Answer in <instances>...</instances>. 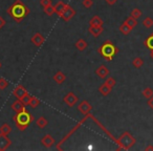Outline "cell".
<instances>
[{"label": "cell", "mask_w": 153, "mask_h": 151, "mask_svg": "<svg viewBox=\"0 0 153 151\" xmlns=\"http://www.w3.org/2000/svg\"><path fill=\"white\" fill-rule=\"evenodd\" d=\"M147 104H148V106L153 110V96L151 97V98L148 99V102H147Z\"/></svg>", "instance_id": "36"}, {"label": "cell", "mask_w": 153, "mask_h": 151, "mask_svg": "<svg viewBox=\"0 0 153 151\" xmlns=\"http://www.w3.org/2000/svg\"><path fill=\"white\" fill-rule=\"evenodd\" d=\"M1 66H2V65H1V63H0V68H1Z\"/></svg>", "instance_id": "41"}, {"label": "cell", "mask_w": 153, "mask_h": 151, "mask_svg": "<svg viewBox=\"0 0 153 151\" xmlns=\"http://www.w3.org/2000/svg\"><path fill=\"white\" fill-rule=\"evenodd\" d=\"M119 30H120V32L122 33L123 35H125V36H127V35H129L130 33L132 32V28H130V26H128L126 23H122L121 24V26L119 28Z\"/></svg>", "instance_id": "23"}, {"label": "cell", "mask_w": 153, "mask_h": 151, "mask_svg": "<svg viewBox=\"0 0 153 151\" xmlns=\"http://www.w3.org/2000/svg\"><path fill=\"white\" fill-rule=\"evenodd\" d=\"M39 104H40V100H39L38 98H36V97L30 96V105H28V106H30L32 108H36L37 106H39Z\"/></svg>", "instance_id": "26"}, {"label": "cell", "mask_w": 153, "mask_h": 151, "mask_svg": "<svg viewBox=\"0 0 153 151\" xmlns=\"http://www.w3.org/2000/svg\"><path fill=\"white\" fill-rule=\"evenodd\" d=\"M43 11H44V13L46 14L47 16H51V15H53V13H55V7H53V4H51V5H48V7H44Z\"/></svg>", "instance_id": "31"}, {"label": "cell", "mask_w": 153, "mask_h": 151, "mask_svg": "<svg viewBox=\"0 0 153 151\" xmlns=\"http://www.w3.org/2000/svg\"><path fill=\"white\" fill-rule=\"evenodd\" d=\"M104 22H103L102 18L100 16L96 15L89 20V26H103Z\"/></svg>", "instance_id": "18"}, {"label": "cell", "mask_w": 153, "mask_h": 151, "mask_svg": "<svg viewBox=\"0 0 153 151\" xmlns=\"http://www.w3.org/2000/svg\"><path fill=\"white\" fill-rule=\"evenodd\" d=\"M124 23H126L128 26H130V28L133 30V28L137 25V20L134 19V18H132L131 16H130V17H127L125 20H124Z\"/></svg>", "instance_id": "22"}, {"label": "cell", "mask_w": 153, "mask_h": 151, "mask_svg": "<svg viewBox=\"0 0 153 151\" xmlns=\"http://www.w3.org/2000/svg\"><path fill=\"white\" fill-rule=\"evenodd\" d=\"M51 3H53V1L51 0H40V4H41V7L44 9V7H48V5H51Z\"/></svg>", "instance_id": "35"}, {"label": "cell", "mask_w": 153, "mask_h": 151, "mask_svg": "<svg viewBox=\"0 0 153 151\" xmlns=\"http://www.w3.org/2000/svg\"><path fill=\"white\" fill-rule=\"evenodd\" d=\"M142 15H143V13H142V11H140V9H133L131 11V13H130V16H131L132 18H134V19H136V20H137L138 18L142 17Z\"/></svg>", "instance_id": "27"}, {"label": "cell", "mask_w": 153, "mask_h": 151, "mask_svg": "<svg viewBox=\"0 0 153 151\" xmlns=\"http://www.w3.org/2000/svg\"><path fill=\"white\" fill-rule=\"evenodd\" d=\"M30 94L27 92V94H26L25 96H24L23 98H22L20 101H21V102L23 103L24 106H28V105H30Z\"/></svg>", "instance_id": "32"}, {"label": "cell", "mask_w": 153, "mask_h": 151, "mask_svg": "<svg viewBox=\"0 0 153 151\" xmlns=\"http://www.w3.org/2000/svg\"><path fill=\"white\" fill-rule=\"evenodd\" d=\"M96 74L101 79H106L109 74V69L105 65H101L96 69Z\"/></svg>", "instance_id": "12"}, {"label": "cell", "mask_w": 153, "mask_h": 151, "mask_svg": "<svg viewBox=\"0 0 153 151\" xmlns=\"http://www.w3.org/2000/svg\"><path fill=\"white\" fill-rule=\"evenodd\" d=\"M119 48L113 44L111 41L107 40L98 48V53L104 58L106 61H111L114 58V56L117 54Z\"/></svg>", "instance_id": "3"}, {"label": "cell", "mask_w": 153, "mask_h": 151, "mask_svg": "<svg viewBox=\"0 0 153 151\" xmlns=\"http://www.w3.org/2000/svg\"><path fill=\"white\" fill-rule=\"evenodd\" d=\"M105 1H106L107 4H109V5H114L115 3H117V0H105Z\"/></svg>", "instance_id": "38"}, {"label": "cell", "mask_w": 153, "mask_h": 151, "mask_svg": "<svg viewBox=\"0 0 153 151\" xmlns=\"http://www.w3.org/2000/svg\"><path fill=\"white\" fill-rule=\"evenodd\" d=\"M13 119L16 126H17V128L20 131H24L30 125V123L34 121V117L32 115V113H30L25 109L23 111H20V112L16 113Z\"/></svg>", "instance_id": "2"}, {"label": "cell", "mask_w": 153, "mask_h": 151, "mask_svg": "<svg viewBox=\"0 0 153 151\" xmlns=\"http://www.w3.org/2000/svg\"><path fill=\"white\" fill-rule=\"evenodd\" d=\"M78 101H79V98H78V97H76L72 91L66 94L65 96H64V98H63V102L65 103L68 107H70V108H71V107H74V105L78 103Z\"/></svg>", "instance_id": "5"}, {"label": "cell", "mask_w": 153, "mask_h": 151, "mask_svg": "<svg viewBox=\"0 0 153 151\" xmlns=\"http://www.w3.org/2000/svg\"><path fill=\"white\" fill-rule=\"evenodd\" d=\"M74 15H76V11H74V10L72 9L70 5L67 4L60 18H62V20H63V21L68 22V21H70V20H71L72 18L74 17Z\"/></svg>", "instance_id": "6"}, {"label": "cell", "mask_w": 153, "mask_h": 151, "mask_svg": "<svg viewBox=\"0 0 153 151\" xmlns=\"http://www.w3.org/2000/svg\"><path fill=\"white\" fill-rule=\"evenodd\" d=\"M53 79L57 84H62L66 81V74L62 71H57L55 74H53Z\"/></svg>", "instance_id": "15"}, {"label": "cell", "mask_w": 153, "mask_h": 151, "mask_svg": "<svg viewBox=\"0 0 153 151\" xmlns=\"http://www.w3.org/2000/svg\"><path fill=\"white\" fill-rule=\"evenodd\" d=\"M30 9L22 2L21 0H16L15 2L7 10V14L13 18L14 21L20 23L30 14Z\"/></svg>", "instance_id": "1"}, {"label": "cell", "mask_w": 153, "mask_h": 151, "mask_svg": "<svg viewBox=\"0 0 153 151\" xmlns=\"http://www.w3.org/2000/svg\"><path fill=\"white\" fill-rule=\"evenodd\" d=\"M82 4H83V7H86V9H90V7H92V4H94V1H92V0H83Z\"/></svg>", "instance_id": "34"}, {"label": "cell", "mask_w": 153, "mask_h": 151, "mask_svg": "<svg viewBox=\"0 0 153 151\" xmlns=\"http://www.w3.org/2000/svg\"><path fill=\"white\" fill-rule=\"evenodd\" d=\"M144 44H145V46L150 49V51L153 49V34H151L149 37H147L146 40L144 41Z\"/></svg>", "instance_id": "25"}, {"label": "cell", "mask_w": 153, "mask_h": 151, "mask_svg": "<svg viewBox=\"0 0 153 151\" xmlns=\"http://www.w3.org/2000/svg\"><path fill=\"white\" fill-rule=\"evenodd\" d=\"M103 30H104L103 26H89V28H88L89 34L92 35L94 37H96V38H98V37L102 34Z\"/></svg>", "instance_id": "14"}, {"label": "cell", "mask_w": 153, "mask_h": 151, "mask_svg": "<svg viewBox=\"0 0 153 151\" xmlns=\"http://www.w3.org/2000/svg\"><path fill=\"white\" fill-rule=\"evenodd\" d=\"M117 143L119 145V149H124V150H128V149L132 148L135 145L136 140L130 132L125 131L120 135L119 140H117Z\"/></svg>", "instance_id": "4"}, {"label": "cell", "mask_w": 153, "mask_h": 151, "mask_svg": "<svg viewBox=\"0 0 153 151\" xmlns=\"http://www.w3.org/2000/svg\"><path fill=\"white\" fill-rule=\"evenodd\" d=\"M12 132V127L7 123H4L0 126V133L5 134V135H9Z\"/></svg>", "instance_id": "21"}, {"label": "cell", "mask_w": 153, "mask_h": 151, "mask_svg": "<svg viewBox=\"0 0 153 151\" xmlns=\"http://www.w3.org/2000/svg\"><path fill=\"white\" fill-rule=\"evenodd\" d=\"M44 41H45L44 37H43L40 33H36V34L33 35V37L30 38V42L37 47H40L41 45L44 43Z\"/></svg>", "instance_id": "11"}, {"label": "cell", "mask_w": 153, "mask_h": 151, "mask_svg": "<svg viewBox=\"0 0 153 151\" xmlns=\"http://www.w3.org/2000/svg\"><path fill=\"white\" fill-rule=\"evenodd\" d=\"M11 108H12V110H14L16 113H17V112H20V111H23L24 109H25V106H24L23 103H22L21 101L17 99V100L11 105Z\"/></svg>", "instance_id": "13"}, {"label": "cell", "mask_w": 153, "mask_h": 151, "mask_svg": "<svg viewBox=\"0 0 153 151\" xmlns=\"http://www.w3.org/2000/svg\"><path fill=\"white\" fill-rule=\"evenodd\" d=\"M132 65H133L134 68H140L143 65H144V60L140 57H136L132 60Z\"/></svg>", "instance_id": "24"}, {"label": "cell", "mask_w": 153, "mask_h": 151, "mask_svg": "<svg viewBox=\"0 0 153 151\" xmlns=\"http://www.w3.org/2000/svg\"><path fill=\"white\" fill-rule=\"evenodd\" d=\"M26 94H27V90H26L25 87L22 85H17L13 90V94L18 99V100H21Z\"/></svg>", "instance_id": "10"}, {"label": "cell", "mask_w": 153, "mask_h": 151, "mask_svg": "<svg viewBox=\"0 0 153 151\" xmlns=\"http://www.w3.org/2000/svg\"><path fill=\"white\" fill-rule=\"evenodd\" d=\"M66 3H64L63 1H59V2H57L56 3L53 7H55V13L57 14L59 17H61V15H62V13H63V11L65 10V7H66Z\"/></svg>", "instance_id": "16"}, {"label": "cell", "mask_w": 153, "mask_h": 151, "mask_svg": "<svg viewBox=\"0 0 153 151\" xmlns=\"http://www.w3.org/2000/svg\"><path fill=\"white\" fill-rule=\"evenodd\" d=\"M9 86V82L4 78H0V90H3Z\"/></svg>", "instance_id": "33"}, {"label": "cell", "mask_w": 153, "mask_h": 151, "mask_svg": "<svg viewBox=\"0 0 153 151\" xmlns=\"http://www.w3.org/2000/svg\"><path fill=\"white\" fill-rule=\"evenodd\" d=\"M4 25H5V20L0 16V30H1Z\"/></svg>", "instance_id": "37"}, {"label": "cell", "mask_w": 153, "mask_h": 151, "mask_svg": "<svg viewBox=\"0 0 153 151\" xmlns=\"http://www.w3.org/2000/svg\"><path fill=\"white\" fill-rule=\"evenodd\" d=\"M143 25H144L145 28H152V26H153L152 18H150V17H146V18H145V19L143 20Z\"/></svg>", "instance_id": "29"}, {"label": "cell", "mask_w": 153, "mask_h": 151, "mask_svg": "<svg viewBox=\"0 0 153 151\" xmlns=\"http://www.w3.org/2000/svg\"><path fill=\"white\" fill-rule=\"evenodd\" d=\"M12 145V141L5 134L0 133V151H4Z\"/></svg>", "instance_id": "8"}, {"label": "cell", "mask_w": 153, "mask_h": 151, "mask_svg": "<svg viewBox=\"0 0 153 151\" xmlns=\"http://www.w3.org/2000/svg\"><path fill=\"white\" fill-rule=\"evenodd\" d=\"M88 44L84 39H79V40L76 42V48L80 51H84L86 48H87Z\"/></svg>", "instance_id": "19"}, {"label": "cell", "mask_w": 153, "mask_h": 151, "mask_svg": "<svg viewBox=\"0 0 153 151\" xmlns=\"http://www.w3.org/2000/svg\"><path fill=\"white\" fill-rule=\"evenodd\" d=\"M150 58L153 60V49H151V51H150Z\"/></svg>", "instance_id": "40"}, {"label": "cell", "mask_w": 153, "mask_h": 151, "mask_svg": "<svg viewBox=\"0 0 153 151\" xmlns=\"http://www.w3.org/2000/svg\"><path fill=\"white\" fill-rule=\"evenodd\" d=\"M36 124H37V126L40 128V129H43V128H45L47 125H48V121H47L44 117H40V118H38V119H37Z\"/></svg>", "instance_id": "20"}, {"label": "cell", "mask_w": 153, "mask_h": 151, "mask_svg": "<svg viewBox=\"0 0 153 151\" xmlns=\"http://www.w3.org/2000/svg\"><path fill=\"white\" fill-rule=\"evenodd\" d=\"M104 83H105V84H107L108 86H110L111 88H113L115 85H117V81H115V79H114V78H112V77L106 78V80H105Z\"/></svg>", "instance_id": "30"}, {"label": "cell", "mask_w": 153, "mask_h": 151, "mask_svg": "<svg viewBox=\"0 0 153 151\" xmlns=\"http://www.w3.org/2000/svg\"><path fill=\"white\" fill-rule=\"evenodd\" d=\"M143 96H144V98H146L147 100H148L149 98H151V97L153 96V89L150 87H146L144 90H143Z\"/></svg>", "instance_id": "28"}, {"label": "cell", "mask_w": 153, "mask_h": 151, "mask_svg": "<svg viewBox=\"0 0 153 151\" xmlns=\"http://www.w3.org/2000/svg\"><path fill=\"white\" fill-rule=\"evenodd\" d=\"M111 90H112V88H111L110 86L107 85V84H105V83L101 84L100 87H99V92H100L103 97H107L111 92Z\"/></svg>", "instance_id": "17"}, {"label": "cell", "mask_w": 153, "mask_h": 151, "mask_svg": "<svg viewBox=\"0 0 153 151\" xmlns=\"http://www.w3.org/2000/svg\"><path fill=\"white\" fill-rule=\"evenodd\" d=\"M145 150L146 151H148V150H152L153 151V146H151V145H148V146L145 148Z\"/></svg>", "instance_id": "39"}, {"label": "cell", "mask_w": 153, "mask_h": 151, "mask_svg": "<svg viewBox=\"0 0 153 151\" xmlns=\"http://www.w3.org/2000/svg\"><path fill=\"white\" fill-rule=\"evenodd\" d=\"M41 144L45 147V148H51L56 144V141L51 134H45L42 138H41Z\"/></svg>", "instance_id": "9"}, {"label": "cell", "mask_w": 153, "mask_h": 151, "mask_svg": "<svg viewBox=\"0 0 153 151\" xmlns=\"http://www.w3.org/2000/svg\"><path fill=\"white\" fill-rule=\"evenodd\" d=\"M78 110H79L82 115H87L88 113L92 110V106L89 102H87L86 100H84V101H82L79 105H78Z\"/></svg>", "instance_id": "7"}]
</instances>
